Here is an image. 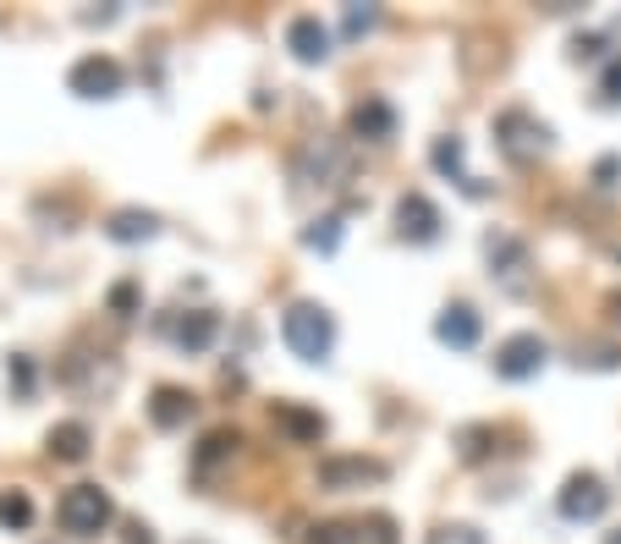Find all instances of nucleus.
<instances>
[{"instance_id":"nucleus-20","label":"nucleus","mask_w":621,"mask_h":544,"mask_svg":"<svg viewBox=\"0 0 621 544\" xmlns=\"http://www.w3.org/2000/svg\"><path fill=\"white\" fill-rule=\"evenodd\" d=\"M352 544H402V528L391 511H369L352 522Z\"/></svg>"},{"instance_id":"nucleus-25","label":"nucleus","mask_w":621,"mask_h":544,"mask_svg":"<svg viewBox=\"0 0 621 544\" xmlns=\"http://www.w3.org/2000/svg\"><path fill=\"white\" fill-rule=\"evenodd\" d=\"M578 369H621V346H610V341H588V346H578Z\"/></svg>"},{"instance_id":"nucleus-6","label":"nucleus","mask_w":621,"mask_h":544,"mask_svg":"<svg viewBox=\"0 0 621 544\" xmlns=\"http://www.w3.org/2000/svg\"><path fill=\"white\" fill-rule=\"evenodd\" d=\"M346 170H352V154L335 138H308L297 154V181H308V188H341Z\"/></svg>"},{"instance_id":"nucleus-26","label":"nucleus","mask_w":621,"mask_h":544,"mask_svg":"<svg viewBox=\"0 0 621 544\" xmlns=\"http://www.w3.org/2000/svg\"><path fill=\"white\" fill-rule=\"evenodd\" d=\"M457 445H462V463H484L490 445H495V429H490V423H473V429L457 434Z\"/></svg>"},{"instance_id":"nucleus-21","label":"nucleus","mask_w":621,"mask_h":544,"mask_svg":"<svg viewBox=\"0 0 621 544\" xmlns=\"http://www.w3.org/2000/svg\"><path fill=\"white\" fill-rule=\"evenodd\" d=\"M215 330H220V319H215V314H182V325H176L170 336H176V346L204 352V346L215 341Z\"/></svg>"},{"instance_id":"nucleus-19","label":"nucleus","mask_w":621,"mask_h":544,"mask_svg":"<svg viewBox=\"0 0 621 544\" xmlns=\"http://www.w3.org/2000/svg\"><path fill=\"white\" fill-rule=\"evenodd\" d=\"M237 445H242V434H237V429H210V434L199 440V451H193V468H199V473L220 468L226 457H237Z\"/></svg>"},{"instance_id":"nucleus-8","label":"nucleus","mask_w":621,"mask_h":544,"mask_svg":"<svg viewBox=\"0 0 621 544\" xmlns=\"http://www.w3.org/2000/svg\"><path fill=\"white\" fill-rule=\"evenodd\" d=\"M440 226H446V215L434 210L429 193H402L396 199V237L402 242H440Z\"/></svg>"},{"instance_id":"nucleus-7","label":"nucleus","mask_w":621,"mask_h":544,"mask_svg":"<svg viewBox=\"0 0 621 544\" xmlns=\"http://www.w3.org/2000/svg\"><path fill=\"white\" fill-rule=\"evenodd\" d=\"M122 83H127V72H122V61H111V55H83V61L66 72V88H72V94H83V100H116Z\"/></svg>"},{"instance_id":"nucleus-12","label":"nucleus","mask_w":621,"mask_h":544,"mask_svg":"<svg viewBox=\"0 0 621 544\" xmlns=\"http://www.w3.org/2000/svg\"><path fill=\"white\" fill-rule=\"evenodd\" d=\"M287 50H292V61L319 66V61L330 55V28H325L314 12H303V17H292V23H287Z\"/></svg>"},{"instance_id":"nucleus-3","label":"nucleus","mask_w":621,"mask_h":544,"mask_svg":"<svg viewBox=\"0 0 621 544\" xmlns=\"http://www.w3.org/2000/svg\"><path fill=\"white\" fill-rule=\"evenodd\" d=\"M550 122H540L534 111H522V105H511V111H500L495 116V143H500V154L506 160H517V165H528V160H540L545 149H550Z\"/></svg>"},{"instance_id":"nucleus-35","label":"nucleus","mask_w":621,"mask_h":544,"mask_svg":"<svg viewBox=\"0 0 621 544\" xmlns=\"http://www.w3.org/2000/svg\"><path fill=\"white\" fill-rule=\"evenodd\" d=\"M605 308H610V319L621 325V292H610V303H605Z\"/></svg>"},{"instance_id":"nucleus-13","label":"nucleus","mask_w":621,"mask_h":544,"mask_svg":"<svg viewBox=\"0 0 621 544\" xmlns=\"http://www.w3.org/2000/svg\"><path fill=\"white\" fill-rule=\"evenodd\" d=\"M193 413H199L193 391H182V385H154V396H149V423H154V429H182Z\"/></svg>"},{"instance_id":"nucleus-14","label":"nucleus","mask_w":621,"mask_h":544,"mask_svg":"<svg viewBox=\"0 0 621 544\" xmlns=\"http://www.w3.org/2000/svg\"><path fill=\"white\" fill-rule=\"evenodd\" d=\"M484 258H490V269H495V276L500 281H522V269H528V248L517 242V237H506V231H490L484 237Z\"/></svg>"},{"instance_id":"nucleus-33","label":"nucleus","mask_w":621,"mask_h":544,"mask_svg":"<svg viewBox=\"0 0 621 544\" xmlns=\"http://www.w3.org/2000/svg\"><path fill=\"white\" fill-rule=\"evenodd\" d=\"M111 308H116V314H132V308H138V287H127V281H122V287L111 292Z\"/></svg>"},{"instance_id":"nucleus-32","label":"nucleus","mask_w":621,"mask_h":544,"mask_svg":"<svg viewBox=\"0 0 621 544\" xmlns=\"http://www.w3.org/2000/svg\"><path fill=\"white\" fill-rule=\"evenodd\" d=\"M616 176H621V160L610 154V160H599V165H594V188H616Z\"/></svg>"},{"instance_id":"nucleus-11","label":"nucleus","mask_w":621,"mask_h":544,"mask_svg":"<svg viewBox=\"0 0 621 544\" xmlns=\"http://www.w3.org/2000/svg\"><path fill=\"white\" fill-rule=\"evenodd\" d=\"M434 336L446 341V346H457V352H468V346H479L484 319H479L473 303H446V308H440V319H434Z\"/></svg>"},{"instance_id":"nucleus-5","label":"nucleus","mask_w":621,"mask_h":544,"mask_svg":"<svg viewBox=\"0 0 621 544\" xmlns=\"http://www.w3.org/2000/svg\"><path fill=\"white\" fill-rule=\"evenodd\" d=\"M545 363H550V341L534 336V330H517L495 346V375L500 380H534Z\"/></svg>"},{"instance_id":"nucleus-15","label":"nucleus","mask_w":621,"mask_h":544,"mask_svg":"<svg viewBox=\"0 0 621 544\" xmlns=\"http://www.w3.org/2000/svg\"><path fill=\"white\" fill-rule=\"evenodd\" d=\"M276 429L292 440V445H314V440H325V418L314 413V407H297V402H276Z\"/></svg>"},{"instance_id":"nucleus-27","label":"nucleus","mask_w":621,"mask_h":544,"mask_svg":"<svg viewBox=\"0 0 621 544\" xmlns=\"http://www.w3.org/2000/svg\"><path fill=\"white\" fill-rule=\"evenodd\" d=\"M599 105H621V55H610L599 72Z\"/></svg>"},{"instance_id":"nucleus-30","label":"nucleus","mask_w":621,"mask_h":544,"mask_svg":"<svg viewBox=\"0 0 621 544\" xmlns=\"http://www.w3.org/2000/svg\"><path fill=\"white\" fill-rule=\"evenodd\" d=\"M572 55H578V61H599V55H605V39H599V34H578V39H572Z\"/></svg>"},{"instance_id":"nucleus-9","label":"nucleus","mask_w":621,"mask_h":544,"mask_svg":"<svg viewBox=\"0 0 621 544\" xmlns=\"http://www.w3.org/2000/svg\"><path fill=\"white\" fill-rule=\"evenodd\" d=\"M391 468L380 457H325L319 463V490H364V484H380Z\"/></svg>"},{"instance_id":"nucleus-17","label":"nucleus","mask_w":621,"mask_h":544,"mask_svg":"<svg viewBox=\"0 0 621 544\" xmlns=\"http://www.w3.org/2000/svg\"><path fill=\"white\" fill-rule=\"evenodd\" d=\"M88 445H94V434H88V423H77V418L50 423V434H45V451H50L55 463H83Z\"/></svg>"},{"instance_id":"nucleus-22","label":"nucleus","mask_w":621,"mask_h":544,"mask_svg":"<svg viewBox=\"0 0 621 544\" xmlns=\"http://www.w3.org/2000/svg\"><path fill=\"white\" fill-rule=\"evenodd\" d=\"M28 522H34V501H28V490H7V495H0V528L23 533Z\"/></svg>"},{"instance_id":"nucleus-18","label":"nucleus","mask_w":621,"mask_h":544,"mask_svg":"<svg viewBox=\"0 0 621 544\" xmlns=\"http://www.w3.org/2000/svg\"><path fill=\"white\" fill-rule=\"evenodd\" d=\"M105 231H111V242H149L160 231V215H149V210H116L105 220Z\"/></svg>"},{"instance_id":"nucleus-29","label":"nucleus","mask_w":621,"mask_h":544,"mask_svg":"<svg viewBox=\"0 0 621 544\" xmlns=\"http://www.w3.org/2000/svg\"><path fill=\"white\" fill-rule=\"evenodd\" d=\"M375 17H380L375 7H346V34H369V28H375Z\"/></svg>"},{"instance_id":"nucleus-16","label":"nucleus","mask_w":621,"mask_h":544,"mask_svg":"<svg viewBox=\"0 0 621 544\" xmlns=\"http://www.w3.org/2000/svg\"><path fill=\"white\" fill-rule=\"evenodd\" d=\"M462 160H468V149H462V138H440V143L429 149V165H434L440 176H452V181H462V193H473V199H484L490 188H484V181H473V176L462 170Z\"/></svg>"},{"instance_id":"nucleus-37","label":"nucleus","mask_w":621,"mask_h":544,"mask_svg":"<svg viewBox=\"0 0 621 544\" xmlns=\"http://www.w3.org/2000/svg\"><path fill=\"white\" fill-rule=\"evenodd\" d=\"M610 544H621V533H610Z\"/></svg>"},{"instance_id":"nucleus-31","label":"nucleus","mask_w":621,"mask_h":544,"mask_svg":"<svg viewBox=\"0 0 621 544\" xmlns=\"http://www.w3.org/2000/svg\"><path fill=\"white\" fill-rule=\"evenodd\" d=\"M7 375H12L17 396H28V391H34V363H28V357H12V369H7Z\"/></svg>"},{"instance_id":"nucleus-36","label":"nucleus","mask_w":621,"mask_h":544,"mask_svg":"<svg viewBox=\"0 0 621 544\" xmlns=\"http://www.w3.org/2000/svg\"><path fill=\"white\" fill-rule=\"evenodd\" d=\"M188 544H210V539H188Z\"/></svg>"},{"instance_id":"nucleus-2","label":"nucleus","mask_w":621,"mask_h":544,"mask_svg":"<svg viewBox=\"0 0 621 544\" xmlns=\"http://www.w3.org/2000/svg\"><path fill=\"white\" fill-rule=\"evenodd\" d=\"M55 517H61L66 533L94 539V533H105V528L116 522V501H111V490H100V484H72V490L61 495Z\"/></svg>"},{"instance_id":"nucleus-24","label":"nucleus","mask_w":621,"mask_h":544,"mask_svg":"<svg viewBox=\"0 0 621 544\" xmlns=\"http://www.w3.org/2000/svg\"><path fill=\"white\" fill-rule=\"evenodd\" d=\"M423 544H490V539H484L473 522H434Z\"/></svg>"},{"instance_id":"nucleus-28","label":"nucleus","mask_w":621,"mask_h":544,"mask_svg":"<svg viewBox=\"0 0 621 544\" xmlns=\"http://www.w3.org/2000/svg\"><path fill=\"white\" fill-rule=\"evenodd\" d=\"M308 544H352V522H314Z\"/></svg>"},{"instance_id":"nucleus-34","label":"nucleus","mask_w":621,"mask_h":544,"mask_svg":"<svg viewBox=\"0 0 621 544\" xmlns=\"http://www.w3.org/2000/svg\"><path fill=\"white\" fill-rule=\"evenodd\" d=\"M127 544H154V533H149L143 522H132V528H127Z\"/></svg>"},{"instance_id":"nucleus-1","label":"nucleus","mask_w":621,"mask_h":544,"mask_svg":"<svg viewBox=\"0 0 621 544\" xmlns=\"http://www.w3.org/2000/svg\"><path fill=\"white\" fill-rule=\"evenodd\" d=\"M281 341L303 357V363H325L335 352V319L325 303H292L281 314Z\"/></svg>"},{"instance_id":"nucleus-23","label":"nucleus","mask_w":621,"mask_h":544,"mask_svg":"<svg viewBox=\"0 0 621 544\" xmlns=\"http://www.w3.org/2000/svg\"><path fill=\"white\" fill-rule=\"evenodd\" d=\"M335 242H341V215H319V220H308V231H303V248L335 253Z\"/></svg>"},{"instance_id":"nucleus-10","label":"nucleus","mask_w":621,"mask_h":544,"mask_svg":"<svg viewBox=\"0 0 621 544\" xmlns=\"http://www.w3.org/2000/svg\"><path fill=\"white\" fill-rule=\"evenodd\" d=\"M346 127H352V138H358V143H391L402 122H396V105H391V100L369 94V100H358V105H352Z\"/></svg>"},{"instance_id":"nucleus-4","label":"nucleus","mask_w":621,"mask_h":544,"mask_svg":"<svg viewBox=\"0 0 621 544\" xmlns=\"http://www.w3.org/2000/svg\"><path fill=\"white\" fill-rule=\"evenodd\" d=\"M556 511H561L567 522H599V517L610 511V484H605L594 468H578V473H567V484H561V495H556Z\"/></svg>"}]
</instances>
